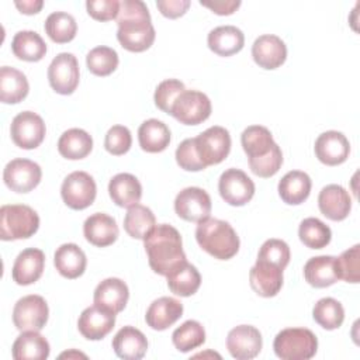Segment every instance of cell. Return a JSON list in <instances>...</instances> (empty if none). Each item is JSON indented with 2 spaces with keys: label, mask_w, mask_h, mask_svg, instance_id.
<instances>
[{
  "label": "cell",
  "mask_w": 360,
  "mask_h": 360,
  "mask_svg": "<svg viewBox=\"0 0 360 360\" xmlns=\"http://www.w3.org/2000/svg\"><path fill=\"white\" fill-rule=\"evenodd\" d=\"M117 22V39L124 49L129 52H143L152 46L156 32L150 22L149 10L143 1H120Z\"/></svg>",
  "instance_id": "1"
},
{
  "label": "cell",
  "mask_w": 360,
  "mask_h": 360,
  "mask_svg": "<svg viewBox=\"0 0 360 360\" xmlns=\"http://www.w3.org/2000/svg\"><path fill=\"white\" fill-rule=\"evenodd\" d=\"M143 248L150 269L167 276L181 263L187 262L179 231L169 224H159L143 238Z\"/></svg>",
  "instance_id": "2"
},
{
  "label": "cell",
  "mask_w": 360,
  "mask_h": 360,
  "mask_svg": "<svg viewBox=\"0 0 360 360\" xmlns=\"http://www.w3.org/2000/svg\"><path fill=\"white\" fill-rule=\"evenodd\" d=\"M195 239L202 250L218 260L232 259L240 245L239 236L229 222L210 217L198 222Z\"/></svg>",
  "instance_id": "3"
},
{
  "label": "cell",
  "mask_w": 360,
  "mask_h": 360,
  "mask_svg": "<svg viewBox=\"0 0 360 360\" xmlns=\"http://www.w3.org/2000/svg\"><path fill=\"white\" fill-rule=\"evenodd\" d=\"M273 349L281 360H309L318 350V339L307 328H287L276 335Z\"/></svg>",
  "instance_id": "4"
},
{
  "label": "cell",
  "mask_w": 360,
  "mask_h": 360,
  "mask_svg": "<svg viewBox=\"0 0 360 360\" xmlns=\"http://www.w3.org/2000/svg\"><path fill=\"white\" fill-rule=\"evenodd\" d=\"M39 228L38 214L24 204H6L0 208V239L31 238Z\"/></svg>",
  "instance_id": "5"
},
{
  "label": "cell",
  "mask_w": 360,
  "mask_h": 360,
  "mask_svg": "<svg viewBox=\"0 0 360 360\" xmlns=\"http://www.w3.org/2000/svg\"><path fill=\"white\" fill-rule=\"evenodd\" d=\"M97 194V186L94 179L82 170L68 174L60 187V195L63 202L72 210H84L90 207Z\"/></svg>",
  "instance_id": "6"
},
{
  "label": "cell",
  "mask_w": 360,
  "mask_h": 360,
  "mask_svg": "<svg viewBox=\"0 0 360 360\" xmlns=\"http://www.w3.org/2000/svg\"><path fill=\"white\" fill-rule=\"evenodd\" d=\"M49 316V308L44 297L37 294H30L20 298L13 308V322L14 326L24 330L39 332Z\"/></svg>",
  "instance_id": "7"
},
{
  "label": "cell",
  "mask_w": 360,
  "mask_h": 360,
  "mask_svg": "<svg viewBox=\"0 0 360 360\" xmlns=\"http://www.w3.org/2000/svg\"><path fill=\"white\" fill-rule=\"evenodd\" d=\"M211 101L198 90H184L174 101L170 115L180 124L198 125L211 115Z\"/></svg>",
  "instance_id": "8"
},
{
  "label": "cell",
  "mask_w": 360,
  "mask_h": 360,
  "mask_svg": "<svg viewBox=\"0 0 360 360\" xmlns=\"http://www.w3.org/2000/svg\"><path fill=\"white\" fill-rule=\"evenodd\" d=\"M10 134L18 148L35 149L42 143L46 127L44 120L34 111H22L13 118Z\"/></svg>",
  "instance_id": "9"
},
{
  "label": "cell",
  "mask_w": 360,
  "mask_h": 360,
  "mask_svg": "<svg viewBox=\"0 0 360 360\" xmlns=\"http://www.w3.org/2000/svg\"><path fill=\"white\" fill-rule=\"evenodd\" d=\"M79 63L73 53L62 52L52 59L48 68V80L56 93L72 94L79 86Z\"/></svg>",
  "instance_id": "10"
},
{
  "label": "cell",
  "mask_w": 360,
  "mask_h": 360,
  "mask_svg": "<svg viewBox=\"0 0 360 360\" xmlns=\"http://www.w3.org/2000/svg\"><path fill=\"white\" fill-rule=\"evenodd\" d=\"M195 146L205 166L218 165L229 155L231 135L224 127L214 125L195 136Z\"/></svg>",
  "instance_id": "11"
},
{
  "label": "cell",
  "mask_w": 360,
  "mask_h": 360,
  "mask_svg": "<svg viewBox=\"0 0 360 360\" xmlns=\"http://www.w3.org/2000/svg\"><path fill=\"white\" fill-rule=\"evenodd\" d=\"M218 190L225 202L233 207H242L253 198L255 183L243 170L231 167L221 174Z\"/></svg>",
  "instance_id": "12"
},
{
  "label": "cell",
  "mask_w": 360,
  "mask_h": 360,
  "mask_svg": "<svg viewBox=\"0 0 360 360\" xmlns=\"http://www.w3.org/2000/svg\"><path fill=\"white\" fill-rule=\"evenodd\" d=\"M41 177L39 165L22 158L10 160L3 170L4 184L15 193H30L39 184Z\"/></svg>",
  "instance_id": "13"
},
{
  "label": "cell",
  "mask_w": 360,
  "mask_h": 360,
  "mask_svg": "<svg viewBox=\"0 0 360 360\" xmlns=\"http://www.w3.org/2000/svg\"><path fill=\"white\" fill-rule=\"evenodd\" d=\"M211 198L208 193L200 187L183 188L174 200L176 214L188 222H200L211 214Z\"/></svg>",
  "instance_id": "14"
},
{
  "label": "cell",
  "mask_w": 360,
  "mask_h": 360,
  "mask_svg": "<svg viewBox=\"0 0 360 360\" xmlns=\"http://www.w3.org/2000/svg\"><path fill=\"white\" fill-rule=\"evenodd\" d=\"M262 346V333L252 325L235 326L226 336V349L236 360L255 359L260 353Z\"/></svg>",
  "instance_id": "15"
},
{
  "label": "cell",
  "mask_w": 360,
  "mask_h": 360,
  "mask_svg": "<svg viewBox=\"0 0 360 360\" xmlns=\"http://www.w3.org/2000/svg\"><path fill=\"white\" fill-rule=\"evenodd\" d=\"M114 325L115 314L96 304L83 309L77 319L79 332L89 340H100L105 338L112 330Z\"/></svg>",
  "instance_id": "16"
},
{
  "label": "cell",
  "mask_w": 360,
  "mask_h": 360,
  "mask_svg": "<svg viewBox=\"0 0 360 360\" xmlns=\"http://www.w3.org/2000/svg\"><path fill=\"white\" fill-rule=\"evenodd\" d=\"M315 156L326 166H338L346 162L350 153L347 138L339 131H326L315 141Z\"/></svg>",
  "instance_id": "17"
},
{
  "label": "cell",
  "mask_w": 360,
  "mask_h": 360,
  "mask_svg": "<svg viewBox=\"0 0 360 360\" xmlns=\"http://www.w3.org/2000/svg\"><path fill=\"white\" fill-rule=\"evenodd\" d=\"M252 56L260 68L267 70L277 69L287 59V46L280 37L264 34L255 39L252 45Z\"/></svg>",
  "instance_id": "18"
},
{
  "label": "cell",
  "mask_w": 360,
  "mask_h": 360,
  "mask_svg": "<svg viewBox=\"0 0 360 360\" xmlns=\"http://www.w3.org/2000/svg\"><path fill=\"white\" fill-rule=\"evenodd\" d=\"M45 267V255L41 249L28 248L18 253L11 269V277L18 285H30L39 280Z\"/></svg>",
  "instance_id": "19"
},
{
  "label": "cell",
  "mask_w": 360,
  "mask_h": 360,
  "mask_svg": "<svg viewBox=\"0 0 360 360\" xmlns=\"http://www.w3.org/2000/svg\"><path fill=\"white\" fill-rule=\"evenodd\" d=\"M252 290L264 298L278 294L283 287V269L267 262L256 260V264L249 271Z\"/></svg>",
  "instance_id": "20"
},
{
  "label": "cell",
  "mask_w": 360,
  "mask_h": 360,
  "mask_svg": "<svg viewBox=\"0 0 360 360\" xmlns=\"http://www.w3.org/2000/svg\"><path fill=\"white\" fill-rule=\"evenodd\" d=\"M319 211L332 221H343L352 210V198L340 184L325 186L318 195Z\"/></svg>",
  "instance_id": "21"
},
{
  "label": "cell",
  "mask_w": 360,
  "mask_h": 360,
  "mask_svg": "<svg viewBox=\"0 0 360 360\" xmlns=\"http://www.w3.org/2000/svg\"><path fill=\"white\" fill-rule=\"evenodd\" d=\"M83 233L89 243L98 248H105L117 240L120 231L112 217L104 212H96L84 221Z\"/></svg>",
  "instance_id": "22"
},
{
  "label": "cell",
  "mask_w": 360,
  "mask_h": 360,
  "mask_svg": "<svg viewBox=\"0 0 360 360\" xmlns=\"http://www.w3.org/2000/svg\"><path fill=\"white\" fill-rule=\"evenodd\" d=\"M129 298L128 285L117 277H110L97 284L94 290V304L114 314L121 312Z\"/></svg>",
  "instance_id": "23"
},
{
  "label": "cell",
  "mask_w": 360,
  "mask_h": 360,
  "mask_svg": "<svg viewBox=\"0 0 360 360\" xmlns=\"http://www.w3.org/2000/svg\"><path fill=\"white\" fill-rule=\"evenodd\" d=\"M183 315V304L173 297H160L146 309L145 321L153 330H165Z\"/></svg>",
  "instance_id": "24"
},
{
  "label": "cell",
  "mask_w": 360,
  "mask_h": 360,
  "mask_svg": "<svg viewBox=\"0 0 360 360\" xmlns=\"http://www.w3.org/2000/svg\"><path fill=\"white\" fill-rule=\"evenodd\" d=\"M112 349L120 359L139 360L146 354L148 340L139 329L134 326H124L115 333L112 339Z\"/></svg>",
  "instance_id": "25"
},
{
  "label": "cell",
  "mask_w": 360,
  "mask_h": 360,
  "mask_svg": "<svg viewBox=\"0 0 360 360\" xmlns=\"http://www.w3.org/2000/svg\"><path fill=\"white\" fill-rule=\"evenodd\" d=\"M305 281L315 288H325L335 284L339 278L335 256L311 257L304 266Z\"/></svg>",
  "instance_id": "26"
},
{
  "label": "cell",
  "mask_w": 360,
  "mask_h": 360,
  "mask_svg": "<svg viewBox=\"0 0 360 360\" xmlns=\"http://www.w3.org/2000/svg\"><path fill=\"white\" fill-rule=\"evenodd\" d=\"M108 194L118 207L129 208L139 204L142 197V186L131 173H118L108 183Z\"/></svg>",
  "instance_id": "27"
},
{
  "label": "cell",
  "mask_w": 360,
  "mask_h": 360,
  "mask_svg": "<svg viewBox=\"0 0 360 360\" xmlns=\"http://www.w3.org/2000/svg\"><path fill=\"white\" fill-rule=\"evenodd\" d=\"M311 177L301 170H291L285 173L278 181V195L285 204L300 205L311 193Z\"/></svg>",
  "instance_id": "28"
},
{
  "label": "cell",
  "mask_w": 360,
  "mask_h": 360,
  "mask_svg": "<svg viewBox=\"0 0 360 360\" xmlns=\"http://www.w3.org/2000/svg\"><path fill=\"white\" fill-rule=\"evenodd\" d=\"M53 264L60 276L72 280L84 273L87 259L84 252L76 243H63L53 255Z\"/></svg>",
  "instance_id": "29"
},
{
  "label": "cell",
  "mask_w": 360,
  "mask_h": 360,
  "mask_svg": "<svg viewBox=\"0 0 360 360\" xmlns=\"http://www.w3.org/2000/svg\"><path fill=\"white\" fill-rule=\"evenodd\" d=\"M208 48L219 56H232L245 45L243 32L233 25H221L210 31Z\"/></svg>",
  "instance_id": "30"
},
{
  "label": "cell",
  "mask_w": 360,
  "mask_h": 360,
  "mask_svg": "<svg viewBox=\"0 0 360 360\" xmlns=\"http://www.w3.org/2000/svg\"><path fill=\"white\" fill-rule=\"evenodd\" d=\"M49 352L48 340L37 330H24L11 347V354L15 360H45Z\"/></svg>",
  "instance_id": "31"
},
{
  "label": "cell",
  "mask_w": 360,
  "mask_h": 360,
  "mask_svg": "<svg viewBox=\"0 0 360 360\" xmlns=\"http://www.w3.org/2000/svg\"><path fill=\"white\" fill-rule=\"evenodd\" d=\"M30 91L25 75L15 68H0V100L4 104H17L22 101Z\"/></svg>",
  "instance_id": "32"
},
{
  "label": "cell",
  "mask_w": 360,
  "mask_h": 360,
  "mask_svg": "<svg viewBox=\"0 0 360 360\" xmlns=\"http://www.w3.org/2000/svg\"><path fill=\"white\" fill-rule=\"evenodd\" d=\"M139 146L149 153L163 152L170 143V129L156 118L146 120L138 129Z\"/></svg>",
  "instance_id": "33"
},
{
  "label": "cell",
  "mask_w": 360,
  "mask_h": 360,
  "mask_svg": "<svg viewBox=\"0 0 360 360\" xmlns=\"http://www.w3.org/2000/svg\"><path fill=\"white\" fill-rule=\"evenodd\" d=\"M91 149L93 138L82 128H70L65 131L58 141V152L69 160L83 159L91 152Z\"/></svg>",
  "instance_id": "34"
},
{
  "label": "cell",
  "mask_w": 360,
  "mask_h": 360,
  "mask_svg": "<svg viewBox=\"0 0 360 360\" xmlns=\"http://www.w3.org/2000/svg\"><path fill=\"white\" fill-rule=\"evenodd\" d=\"M167 287L169 290L180 297H190L197 292L201 285V276L195 266L188 262L181 263L174 270H172L167 276Z\"/></svg>",
  "instance_id": "35"
},
{
  "label": "cell",
  "mask_w": 360,
  "mask_h": 360,
  "mask_svg": "<svg viewBox=\"0 0 360 360\" xmlns=\"http://www.w3.org/2000/svg\"><path fill=\"white\" fill-rule=\"evenodd\" d=\"M14 56L27 62H38L46 53V44L35 31H18L11 41Z\"/></svg>",
  "instance_id": "36"
},
{
  "label": "cell",
  "mask_w": 360,
  "mask_h": 360,
  "mask_svg": "<svg viewBox=\"0 0 360 360\" xmlns=\"http://www.w3.org/2000/svg\"><path fill=\"white\" fill-rule=\"evenodd\" d=\"M240 143L248 159L264 156L276 145L271 132L263 125L248 127L240 135Z\"/></svg>",
  "instance_id": "37"
},
{
  "label": "cell",
  "mask_w": 360,
  "mask_h": 360,
  "mask_svg": "<svg viewBox=\"0 0 360 360\" xmlns=\"http://www.w3.org/2000/svg\"><path fill=\"white\" fill-rule=\"evenodd\" d=\"M156 218L150 208L135 204L128 208L124 217V229L134 239H142L155 228Z\"/></svg>",
  "instance_id": "38"
},
{
  "label": "cell",
  "mask_w": 360,
  "mask_h": 360,
  "mask_svg": "<svg viewBox=\"0 0 360 360\" xmlns=\"http://www.w3.org/2000/svg\"><path fill=\"white\" fill-rule=\"evenodd\" d=\"M46 35L56 44L70 42L77 32V24L72 14L65 11L51 13L44 24Z\"/></svg>",
  "instance_id": "39"
},
{
  "label": "cell",
  "mask_w": 360,
  "mask_h": 360,
  "mask_svg": "<svg viewBox=\"0 0 360 360\" xmlns=\"http://www.w3.org/2000/svg\"><path fill=\"white\" fill-rule=\"evenodd\" d=\"M312 316L319 326L326 330H333L342 326L345 321V309L338 300L332 297H325L316 301V304L314 305Z\"/></svg>",
  "instance_id": "40"
},
{
  "label": "cell",
  "mask_w": 360,
  "mask_h": 360,
  "mask_svg": "<svg viewBox=\"0 0 360 360\" xmlns=\"http://www.w3.org/2000/svg\"><path fill=\"white\" fill-rule=\"evenodd\" d=\"M172 342L179 352H191L205 342L204 326L198 321L188 319L174 329L172 335Z\"/></svg>",
  "instance_id": "41"
},
{
  "label": "cell",
  "mask_w": 360,
  "mask_h": 360,
  "mask_svg": "<svg viewBox=\"0 0 360 360\" xmlns=\"http://www.w3.org/2000/svg\"><path fill=\"white\" fill-rule=\"evenodd\" d=\"M300 240L309 249H322L329 245L332 239L330 228L321 219L309 217L301 221L298 228Z\"/></svg>",
  "instance_id": "42"
},
{
  "label": "cell",
  "mask_w": 360,
  "mask_h": 360,
  "mask_svg": "<svg viewBox=\"0 0 360 360\" xmlns=\"http://www.w3.org/2000/svg\"><path fill=\"white\" fill-rule=\"evenodd\" d=\"M118 53L110 46H96L86 56L87 69L96 76H108L118 66Z\"/></svg>",
  "instance_id": "43"
},
{
  "label": "cell",
  "mask_w": 360,
  "mask_h": 360,
  "mask_svg": "<svg viewBox=\"0 0 360 360\" xmlns=\"http://www.w3.org/2000/svg\"><path fill=\"white\" fill-rule=\"evenodd\" d=\"M257 260L276 264L284 270L290 263V248L281 239H267L259 249Z\"/></svg>",
  "instance_id": "44"
},
{
  "label": "cell",
  "mask_w": 360,
  "mask_h": 360,
  "mask_svg": "<svg viewBox=\"0 0 360 360\" xmlns=\"http://www.w3.org/2000/svg\"><path fill=\"white\" fill-rule=\"evenodd\" d=\"M248 162H249V167L253 174L267 179V177L274 176L280 170V167L283 165V152H281L280 146L276 143L273 146V149L269 153H266L264 156L250 158V159H248Z\"/></svg>",
  "instance_id": "45"
},
{
  "label": "cell",
  "mask_w": 360,
  "mask_h": 360,
  "mask_svg": "<svg viewBox=\"0 0 360 360\" xmlns=\"http://www.w3.org/2000/svg\"><path fill=\"white\" fill-rule=\"evenodd\" d=\"M339 278L347 283L360 281V246L354 245L345 250L339 257H336Z\"/></svg>",
  "instance_id": "46"
},
{
  "label": "cell",
  "mask_w": 360,
  "mask_h": 360,
  "mask_svg": "<svg viewBox=\"0 0 360 360\" xmlns=\"http://www.w3.org/2000/svg\"><path fill=\"white\" fill-rule=\"evenodd\" d=\"M186 90L184 84L177 79H166L160 82L155 90L153 100L159 110L170 114L176 98Z\"/></svg>",
  "instance_id": "47"
},
{
  "label": "cell",
  "mask_w": 360,
  "mask_h": 360,
  "mask_svg": "<svg viewBox=\"0 0 360 360\" xmlns=\"http://www.w3.org/2000/svg\"><path fill=\"white\" fill-rule=\"evenodd\" d=\"M176 162L183 170L187 172H200L207 167L197 152L195 138H187L180 142L176 149Z\"/></svg>",
  "instance_id": "48"
},
{
  "label": "cell",
  "mask_w": 360,
  "mask_h": 360,
  "mask_svg": "<svg viewBox=\"0 0 360 360\" xmlns=\"http://www.w3.org/2000/svg\"><path fill=\"white\" fill-rule=\"evenodd\" d=\"M132 136L131 131L124 125L111 127L104 138V148L114 156H121L131 149Z\"/></svg>",
  "instance_id": "49"
},
{
  "label": "cell",
  "mask_w": 360,
  "mask_h": 360,
  "mask_svg": "<svg viewBox=\"0 0 360 360\" xmlns=\"http://www.w3.org/2000/svg\"><path fill=\"white\" fill-rule=\"evenodd\" d=\"M86 8L90 17L97 21H110L117 18L120 1L117 0H87Z\"/></svg>",
  "instance_id": "50"
},
{
  "label": "cell",
  "mask_w": 360,
  "mask_h": 360,
  "mask_svg": "<svg viewBox=\"0 0 360 360\" xmlns=\"http://www.w3.org/2000/svg\"><path fill=\"white\" fill-rule=\"evenodd\" d=\"M156 7L167 18L181 17L190 7L188 0H158Z\"/></svg>",
  "instance_id": "51"
},
{
  "label": "cell",
  "mask_w": 360,
  "mask_h": 360,
  "mask_svg": "<svg viewBox=\"0 0 360 360\" xmlns=\"http://www.w3.org/2000/svg\"><path fill=\"white\" fill-rule=\"evenodd\" d=\"M200 4L210 8L212 13H215L218 15H229L239 8L240 1L239 0H214V1H202L201 0Z\"/></svg>",
  "instance_id": "52"
},
{
  "label": "cell",
  "mask_w": 360,
  "mask_h": 360,
  "mask_svg": "<svg viewBox=\"0 0 360 360\" xmlns=\"http://www.w3.org/2000/svg\"><path fill=\"white\" fill-rule=\"evenodd\" d=\"M14 4L24 14H37L41 11L44 1L42 0H22V1H14Z\"/></svg>",
  "instance_id": "53"
}]
</instances>
